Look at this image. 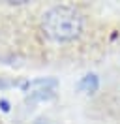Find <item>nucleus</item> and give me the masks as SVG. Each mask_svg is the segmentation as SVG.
<instances>
[{"instance_id": "obj_3", "label": "nucleus", "mask_w": 120, "mask_h": 124, "mask_svg": "<svg viewBox=\"0 0 120 124\" xmlns=\"http://www.w3.org/2000/svg\"><path fill=\"white\" fill-rule=\"evenodd\" d=\"M98 86H99V79H98L96 73H88V75H84L81 79V83L77 85V88L81 90V92H86V94H92L98 90Z\"/></svg>"}, {"instance_id": "obj_1", "label": "nucleus", "mask_w": 120, "mask_h": 124, "mask_svg": "<svg viewBox=\"0 0 120 124\" xmlns=\"http://www.w3.org/2000/svg\"><path fill=\"white\" fill-rule=\"evenodd\" d=\"M41 30L52 41H71L82 32V15L71 6H54L43 13Z\"/></svg>"}, {"instance_id": "obj_2", "label": "nucleus", "mask_w": 120, "mask_h": 124, "mask_svg": "<svg viewBox=\"0 0 120 124\" xmlns=\"http://www.w3.org/2000/svg\"><path fill=\"white\" fill-rule=\"evenodd\" d=\"M56 88V79H36L24 85V92L34 100H49Z\"/></svg>"}]
</instances>
